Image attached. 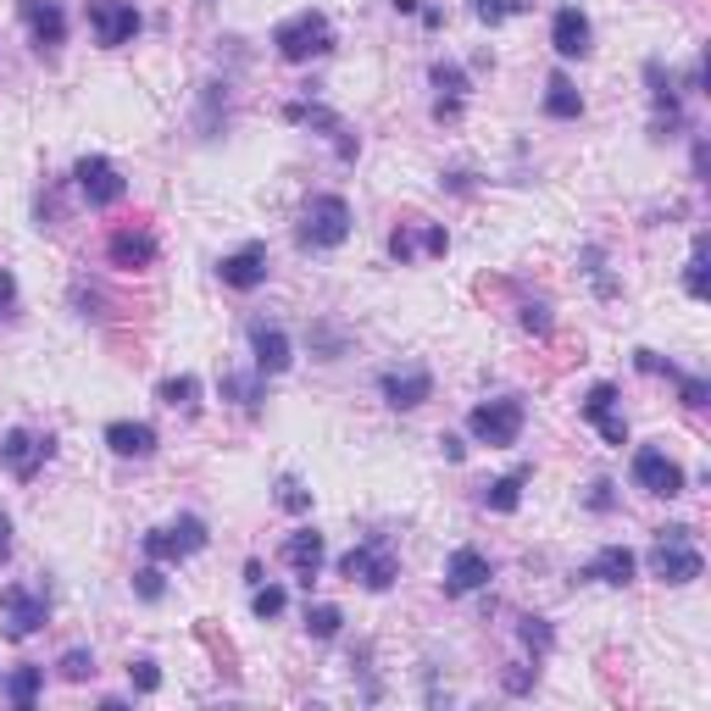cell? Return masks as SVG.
I'll return each instance as SVG.
<instances>
[{
	"label": "cell",
	"mask_w": 711,
	"mask_h": 711,
	"mask_svg": "<svg viewBox=\"0 0 711 711\" xmlns=\"http://www.w3.org/2000/svg\"><path fill=\"white\" fill-rule=\"evenodd\" d=\"M651 573H656L662 584H673V589H684V584H695V578L706 573V556H700L695 533H689L684 522H673V528H662V533H656Z\"/></svg>",
	"instance_id": "1"
},
{
	"label": "cell",
	"mask_w": 711,
	"mask_h": 711,
	"mask_svg": "<svg viewBox=\"0 0 711 711\" xmlns=\"http://www.w3.org/2000/svg\"><path fill=\"white\" fill-rule=\"evenodd\" d=\"M273 50H279L284 61H317V56L334 50V23L306 7V12H295V18H284V23L273 29Z\"/></svg>",
	"instance_id": "2"
},
{
	"label": "cell",
	"mask_w": 711,
	"mask_h": 711,
	"mask_svg": "<svg viewBox=\"0 0 711 711\" xmlns=\"http://www.w3.org/2000/svg\"><path fill=\"white\" fill-rule=\"evenodd\" d=\"M522 417H528V411H522L517 395H495V400L473 406L467 428H473L478 444H489V451H506V444H517V433H522Z\"/></svg>",
	"instance_id": "3"
},
{
	"label": "cell",
	"mask_w": 711,
	"mask_h": 711,
	"mask_svg": "<svg viewBox=\"0 0 711 711\" xmlns=\"http://www.w3.org/2000/svg\"><path fill=\"white\" fill-rule=\"evenodd\" d=\"M345 239H350V206L339 195H312V206L301 212V245L339 250Z\"/></svg>",
	"instance_id": "4"
},
{
	"label": "cell",
	"mask_w": 711,
	"mask_h": 711,
	"mask_svg": "<svg viewBox=\"0 0 711 711\" xmlns=\"http://www.w3.org/2000/svg\"><path fill=\"white\" fill-rule=\"evenodd\" d=\"M72 184H78V195H83L89 206H95V212H106V206H117V201L128 195V178H123L106 156H78Z\"/></svg>",
	"instance_id": "5"
},
{
	"label": "cell",
	"mask_w": 711,
	"mask_h": 711,
	"mask_svg": "<svg viewBox=\"0 0 711 711\" xmlns=\"http://www.w3.org/2000/svg\"><path fill=\"white\" fill-rule=\"evenodd\" d=\"M195 551H206V522L201 517H178V522L145 533V556L150 562H190Z\"/></svg>",
	"instance_id": "6"
},
{
	"label": "cell",
	"mask_w": 711,
	"mask_h": 711,
	"mask_svg": "<svg viewBox=\"0 0 711 711\" xmlns=\"http://www.w3.org/2000/svg\"><path fill=\"white\" fill-rule=\"evenodd\" d=\"M339 573L350 578V584H362V589H373V595H384L390 584H395V556H390V545L384 540H373V545H356V551H345L339 556Z\"/></svg>",
	"instance_id": "7"
},
{
	"label": "cell",
	"mask_w": 711,
	"mask_h": 711,
	"mask_svg": "<svg viewBox=\"0 0 711 711\" xmlns=\"http://www.w3.org/2000/svg\"><path fill=\"white\" fill-rule=\"evenodd\" d=\"M0 617H7L12 640H29L50 622V600L40 589H29V584H12V589H0Z\"/></svg>",
	"instance_id": "8"
},
{
	"label": "cell",
	"mask_w": 711,
	"mask_h": 711,
	"mask_svg": "<svg viewBox=\"0 0 711 711\" xmlns=\"http://www.w3.org/2000/svg\"><path fill=\"white\" fill-rule=\"evenodd\" d=\"M634 484L645 489V495H684V467L662 451V444H640L634 451Z\"/></svg>",
	"instance_id": "9"
},
{
	"label": "cell",
	"mask_w": 711,
	"mask_h": 711,
	"mask_svg": "<svg viewBox=\"0 0 711 711\" xmlns=\"http://www.w3.org/2000/svg\"><path fill=\"white\" fill-rule=\"evenodd\" d=\"M89 29H95L106 50H117L139 34V7L134 0H89Z\"/></svg>",
	"instance_id": "10"
},
{
	"label": "cell",
	"mask_w": 711,
	"mask_h": 711,
	"mask_svg": "<svg viewBox=\"0 0 711 711\" xmlns=\"http://www.w3.org/2000/svg\"><path fill=\"white\" fill-rule=\"evenodd\" d=\"M50 451H56V444L40 439V433H29V428H12L7 439H0V462L12 467V478H34L50 462Z\"/></svg>",
	"instance_id": "11"
},
{
	"label": "cell",
	"mask_w": 711,
	"mask_h": 711,
	"mask_svg": "<svg viewBox=\"0 0 711 711\" xmlns=\"http://www.w3.org/2000/svg\"><path fill=\"white\" fill-rule=\"evenodd\" d=\"M584 417L600 428V439H606V444H617V451L629 444V417L617 411V384H595V390L584 395Z\"/></svg>",
	"instance_id": "12"
},
{
	"label": "cell",
	"mask_w": 711,
	"mask_h": 711,
	"mask_svg": "<svg viewBox=\"0 0 711 711\" xmlns=\"http://www.w3.org/2000/svg\"><path fill=\"white\" fill-rule=\"evenodd\" d=\"M379 390H384V400L395 411H411V406H422L433 395V379H428V368H390L379 379Z\"/></svg>",
	"instance_id": "13"
},
{
	"label": "cell",
	"mask_w": 711,
	"mask_h": 711,
	"mask_svg": "<svg viewBox=\"0 0 711 711\" xmlns=\"http://www.w3.org/2000/svg\"><path fill=\"white\" fill-rule=\"evenodd\" d=\"M484 584H489V556L473 551V545L451 551V562H444V595H473Z\"/></svg>",
	"instance_id": "14"
},
{
	"label": "cell",
	"mask_w": 711,
	"mask_h": 711,
	"mask_svg": "<svg viewBox=\"0 0 711 711\" xmlns=\"http://www.w3.org/2000/svg\"><path fill=\"white\" fill-rule=\"evenodd\" d=\"M217 279H223L228 290H256V284H267V245H245V250L223 256V261H217Z\"/></svg>",
	"instance_id": "15"
},
{
	"label": "cell",
	"mask_w": 711,
	"mask_h": 711,
	"mask_svg": "<svg viewBox=\"0 0 711 711\" xmlns=\"http://www.w3.org/2000/svg\"><path fill=\"white\" fill-rule=\"evenodd\" d=\"M250 350H256V373H261V379H267V373H290V362H295L290 334H284V328H267V323L250 328Z\"/></svg>",
	"instance_id": "16"
},
{
	"label": "cell",
	"mask_w": 711,
	"mask_h": 711,
	"mask_svg": "<svg viewBox=\"0 0 711 711\" xmlns=\"http://www.w3.org/2000/svg\"><path fill=\"white\" fill-rule=\"evenodd\" d=\"M551 45H556V56H589V45H595V29H589V18L578 12V7H562L556 12V23H551Z\"/></svg>",
	"instance_id": "17"
},
{
	"label": "cell",
	"mask_w": 711,
	"mask_h": 711,
	"mask_svg": "<svg viewBox=\"0 0 711 711\" xmlns=\"http://www.w3.org/2000/svg\"><path fill=\"white\" fill-rule=\"evenodd\" d=\"M106 444H112V456H123V462H145V456H156V428L150 422H106Z\"/></svg>",
	"instance_id": "18"
},
{
	"label": "cell",
	"mask_w": 711,
	"mask_h": 711,
	"mask_svg": "<svg viewBox=\"0 0 711 711\" xmlns=\"http://www.w3.org/2000/svg\"><path fill=\"white\" fill-rule=\"evenodd\" d=\"M106 256H112V267H123V273H139V267L156 261V239L145 228H117L106 239Z\"/></svg>",
	"instance_id": "19"
},
{
	"label": "cell",
	"mask_w": 711,
	"mask_h": 711,
	"mask_svg": "<svg viewBox=\"0 0 711 711\" xmlns=\"http://www.w3.org/2000/svg\"><path fill=\"white\" fill-rule=\"evenodd\" d=\"M634 567H640V556H634L629 545H600V551H595V562L584 567V578L622 589V584H634Z\"/></svg>",
	"instance_id": "20"
},
{
	"label": "cell",
	"mask_w": 711,
	"mask_h": 711,
	"mask_svg": "<svg viewBox=\"0 0 711 711\" xmlns=\"http://www.w3.org/2000/svg\"><path fill=\"white\" fill-rule=\"evenodd\" d=\"M23 23H29V34H34L40 50H56L67 40V18H61L56 0H23Z\"/></svg>",
	"instance_id": "21"
},
{
	"label": "cell",
	"mask_w": 711,
	"mask_h": 711,
	"mask_svg": "<svg viewBox=\"0 0 711 711\" xmlns=\"http://www.w3.org/2000/svg\"><path fill=\"white\" fill-rule=\"evenodd\" d=\"M323 556H328V551H323V533H317V528H301V533H290V540H284V562H290L306 584L317 578Z\"/></svg>",
	"instance_id": "22"
},
{
	"label": "cell",
	"mask_w": 711,
	"mask_h": 711,
	"mask_svg": "<svg viewBox=\"0 0 711 711\" xmlns=\"http://www.w3.org/2000/svg\"><path fill=\"white\" fill-rule=\"evenodd\" d=\"M545 117H556V123H573V117H584V95L573 89V78H551L545 83Z\"/></svg>",
	"instance_id": "23"
},
{
	"label": "cell",
	"mask_w": 711,
	"mask_h": 711,
	"mask_svg": "<svg viewBox=\"0 0 711 711\" xmlns=\"http://www.w3.org/2000/svg\"><path fill=\"white\" fill-rule=\"evenodd\" d=\"M522 478H528V467H522V473H506V478H495V484H484V506L500 511V517L517 511V506H522Z\"/></svg>",
	"instance_id": "24"
},
{
	"label": "cell",
	"mask_w": 711,
	"mask_h": 711,
	"mask_svg": "<svg viewBox=\"0 0 711 711\" xmlns=\"http://www.w3.org/2000/svg\"><path fill=\"white\" fill-rule=\"evenodd\" d=\"M156 395H161V406H172V411H195V406H201V379L178 373V379H167Z\"/></svg>",
	"instance_id": "25"
},
{
	"label": "cell",
	"mask_w": 711,
	"mask_h": 711,
	"mask_svg": "<svg viewBox=\"0 0 711 711\" xmlns=\"http://www.w3.org/2000/svg\"><path fill=\"white\" fill-rule=\"evenodd\" d=\"M467 7H473V18L484 29H500V23H511V18L528 12V0H467Z\"/></svg>",
	"instance_id": "26"
},
{
	"label": "cell",
	"mask_w": 711,
	"mask_h": 711,
	"mask_svg": "<svg viewBox=\"0 0 711 711\" xmlns=\"http://www.w3.org/2000/svg\"><path fill=\"white\" fill-rule=\"evenodd\" d=\"M339 629H345V611H339V606H328V600L306 606V634H312V640H334Z\"/></svg>",
	"instance_id": "27"
},
{
	"label": "cell",
	"mask_w": 711,
	"mask_h": 711,
	"mask_svg": "<svg viewBox=\"0 0 711 711\" xmlns=\"http://www.w3.org/2000/svg\"><path fill=\"white\" fill-rule=\"evenodd\" d=\"M40 684H45V667H18V673L7 678V700H12V706H34V700H40Z\"/></svg>",
	"instance_id": "28"
},
{
	"label": "cell",
	"mask_w": 711,
	"mask_h": 711,
	"mask_svg": "<svg viewBox=\"0 0 711 711\" xmlns=\"http://www.w3.org/2000/svg\"><path fill=\"white\" fill-rule=\"evenodd\" d=\"M684 290H689L695 301L711 295V284H706V234H695V250H689V267H684Z\"/></svg>",
	"instance_id": "29"
},
{
	"label": "cell",
	"mask_w": 711,
	"mask_h": 711,
	"mask_svg": "<svg viewBox=\"0 0 711 711\" xmlns=\"http://www.w3.org/2000/svg\"><path fill=\"white\" fill-rule=\"evenodd\" d=\"M522 645L533 651V656H551V645H556V629H551V622L545 617H522Z\"/></svg>",
	"instance_id": "30"
},
{
	"label": "cell",
	"mask_w": 711,
	"mask_h": 711,
	"mask_svg": "<svg viewBox=\"0 0 711 711\" xmlns=\"http://www.w3.org/2000/svg\"><path fill=\"white\" fill-rule=\"evenodd\" d=\"M284 606H290V595L279 589V584H256V595H250V611L267 622V617H284Z\"/></svg>",
	"instance_id": "31"
},
{
	"label": "cell",
	"mask_w": 711,
	"mask_h": 711,
	"mask_svg": "<svg viewBox=\"0 0 711 711\" xmlns=\"http://www.w3.org/2000/svg\"><path fill=\"white\" fill-rule=\"evenodd\" d=\"M223 395H234L245 411L261 406V384H256V379H234V373H223Z\"/></svg>",
	"instance_id": "32"
},
{
	"label": "cell",
	"mask_w": 711,
	"mask_h": 711,
	"mask_svg": "<svg viewBox=\"0 0 711 711\" xmlns=\"http://www.w3.org/2000/svg\"><path fill=\"white\" fill-rule=\"evenodd\" d=\"M56 667H61V678H67V684H83V678H95V656H89V651H67V656H61Z\"/></svg>",
	"instance_id": "33"
},
{
	"label": "cell",
	"mask_w": 711,
	"mask_h": 711,
	"mask_svg": "<svg viewBox=\"0 0 711 711\" xmlns=\"http://www.w3.org/2000/svg\"><path fill=\"white\" fill-rule=\"evenodd\" d=\"M134 595L156 606V600L167 595V584H161V567H139V573H134Z\"/></svg>",
	"instance_id": "34"
},
{
	"label": "cell",
	"mask_w": 711,
	"mask_h": 711,
	"mask_svg": "<svg viewBox=\"0 0 711 711\" xmlns=\"http://www.w3.org/2000/svg\"><path fill=\"white\" fill-rule=\"evenodd\" d=\"M128 684H134L139 695H156V689H161V667H156V662H128Z\"/></svg>",
	"instance_id": "35"
},
{
	"label": "cell",
	"mask_w": 711,
	"mask_h": 711,
	"mask_svg": "<svg viewBox=\"0 0 711 711\" xmlns=\"http://www.w3.org/2000/svg\"><path fill=\"white\" fill-rule=\"evenodd\" d=\"M433 83H439L451 101H462V89H467V78H462V67H456V61H439V67H433Z\"/></svg>",
	"instance_id": "36"
},
{
	"label": "cell",
	"mask_w": 711,
	"mask_h": 711,
	"mask_svg": "<svg viewBox=\"0 0 711 711\" xmlns=\"http://www.w3.org/2000/svg\"><path fill=\"white\" fill-rule=\"evenodd\" d=\"M390 256H395V261H417V234H411V223H400V228L390 234Z\"/></svg>",
	"instance_id": "37"
},
{
	"label": "cell",
	"mask_w": 711,
	"mask_h": 711,
	"mask_svg": "<svg viewBox=\"0 0 711 711\" xmlns=\"http://www.w3.org/2000/svg\"><path fill=\"white\" fill-rule=\"evenodd\" d=\"M279 506L284 511H306L312 506V495L301 489V478H279Z\"/></svg>",
	"instance_id": "38"
},
{
	"label": "cell",
	"mask_w": 711,
	"mask_h": 711,
	"mask_svg": "<svg viewBox=\"0 0 711 711\" xmlns=\"http://www.w3.org/2000/svg\"><path fill=\"white\" fill-rule=\"evenodd\" d=\"M522 328H528V334H551V306L528 301V306H522Z\"/></svg>",
	"instance_id": "39"
},
{
	"label": "cell",
	"mask_w": 711,
	"mask_h": 711,
	"mask_svg": "<svg viewBox=\"0 0 711 711\" xmlns=\"http://www.w3.org/2000/svg\"><path fill=\"white\" fill-rule=\"evenodd\" d=\"M673 379H678L684 406H689V411H700V406H706V379H684V373H673Z\"/></svg>",
	"instance_id": "40"
},
{
	"label": "cell",
	"mask_w": 711,
	"mask_h": 711,
	"mask_svg": "<svg viewBox=\"0 0 711 711\" xmlns=\"http://www.w3.org/2000/svg\"><path fill=\"white\" fill-rule=\"evenodd\" d=\"M12 306H18V279L0 267V312H12Z\"/></svg>",
	"instance_id": "41"
},
{
	"label": "cell",
	"mask_w": 711,
	"mask_h": 711,
	"mask_svg": "<svg viewBox=\"0 0 711 711\" xmlns=\"http://www.w3.org/2000/svg\"><path fill=\"white\" fill-rule=\"evenodd\" d=\"M422 250H428V256H444V250H451V234H444V228H428V234H422Z\"/></svg>",
	"instance_id": "42"
},
{
	"label": "cell",
	"mask_w": 711,
	"mask_h": 711,
	"mask_svg": "<svg viewBox=\"0 0 711 711\" xmlns=\"http://www.w3.org/2000/svg\"><path fill=\"white\" fill-rule=\"evenodd\" d=\"M589 506H595V511H606V506H611V484H606V478H600V484H589Z\"/></svg>",
	"instance_id": "43"
},
{
	"label": "cell",
	"mask_w": 711,
	"mask_h": 711,
	"mask_svg": "<svg viewBox=\"0 0 711 711\" xmlns=\"http://www.w3.org/2000/svg\"><path fill=\"white\" fill-rule=\"evenodd\" d=\"M7 556H12V517L0 511V562H7Z\"/></svg>",
	"instance_id": "44"
},
{
	"label": "cell",
	"mask_w": 711,
	"mask_h": 711,
	"mask_svg": "<svg viewBox=\"0 0 711 711\" xmlns=\"http://www.w3.org/2000/svg\"><path fill=\"white\" fill-rule=\"evenodd\" d=\"M439 444H444V456H451V462H462V456H467V444H462V439H456V433H444V439H439Z\"/></svg>",
	"instance_id": "45"
}]
</instances>
